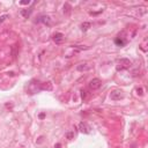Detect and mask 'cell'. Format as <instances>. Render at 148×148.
I'll list each match as a JSON object with an SVG mask.
<instances>
[{"label":"cell","instance_id":"cell-11","mask_svg":"<svg viewBox=\"0 0 148 148\" xmlns=\"http://www.w3.org/2000/svg\"><path fill=\"white\" fill-rule=\"evenodd\" d=\"M40 88H42V89H51L50 82H44L42 86H40Z\"/></svg>","mask_w":148,"mask_h":148},{"label":"cell","instance_id":"cell-12","mask_svg":"<svg viewBox=\"0 0 148 148\" xmlns=\"http://www.w3.org/2000/svg\"><path fill=\"white\" fill-rule=\"evenodd\" d=\"M69 9H71V6H69L68 4H65V6H64V12H66V13H68Z\"/></svg>","mask_w":148,"mask_h":148},{"label":"cell","instance_id":"cell-4","mask_svg":"<svg viewBox=\"0 0 148 148\" xmlns=\"http://www.w3.org/2000/svg\"><path fill=\"white\" fill-rule=\"evenodd\" d=\"M123 34H124V33H121V35L119 34L117 38L115 39V43H116V44H117L118 46H124V45L126 44V38H125V37H123Z\"/></svg>","mask_w":148,"mask_h":148},{"label":"cell","instance_id":"cell-5","mask_svg":"<svg viewBox=\"0 0 148 148\" xmlns=\"http://www.w3.org/2000/svg\"><path fill=\"white\" fill-rule=\"evenodd\" d=\"M64 39H65V36H64V34H62V33H56L53 35V40L57 43V44L63 43Z\"/></svg>","mask_w":148,"mask_h":148},{"label":"cell","instance_id":"cell-6","mask_svg":"<svg viewBox=\"0 0 148 148\" xmlns=\"http://www.w3.org/2000/svg\"><path fill=\"white\" fill-rule=\"evenodd\" d=\"M121 90H114L111 93V100H114V101H118V100H120V98H123V94H121Z\"/></svg>","mask_w":148,"mask_h":148},{"label":"cell","instance_id":"cell-18","mask_svg":"<svg viewBox=\"0 0 148 148\" xmlns=\"http://www.w3.org/2000/svg\"><path fill=\"white\" fill-rule=\"evenodd\" d=\"M56 147H57V148H60V147H62V146H60V144H58V145H57Z\"/></svg>","mask_w":148,"mask_h":148},{"label":"cell","instance_id":"cell-13","mask_svg":"<svg viewBox=\"0 0 148 148\" xmlns=\"http://www.w3.org/2000/svg\"><path fill=\"white\" fill-rule=\"evenodd\" d=\"M7 17H8V15H2V16H0V23H2V22H4L5 20L7 19Z\"/></svg>","mask_w":148,"mask_h":148},{"label":"cell","instance_id":"cell-16","mask_svg":"<svg viewBox=\"0 0 148 148\" xmlns=\"http://www.w3.org/2000/svg\"><path fill=\"white\" fill-rule=\"evenodd\" d=\"M72 137H73V133H68V134H67V138L68 139H71Z\"/></svg>","mask_w":148,"mask_h":148},{"label":"cell","instance_id":"cell-8","mask_svg":"<svg viewBox=\"0 0 148 148\" xmlns=\"http://www.w3.org/2000/svg\"><path fill=\"white\" fill-rule=\"evenodd\" d=\"M91 67L88 65V64H80V65H78V67L76 69L78 71H80V72H85V71H89Z\"/></svg>","mask_w":148,"mask_h":148},{"label":"cell","instance_id":"cell-7","mask_svg":"<svg viewBox=\"0 0 148 148\" xmlns=\"http://www.w3.org/2000/svg\"><path fill=\"white\" fill-rule=\"evenodd\" d=\"M37 22H42V23H44V24H50L51 23V20H50V17H49L48 15H40L38 19H37Z\"/></svg>","mask_w":148,"mask_h":148},{"label":"cell","instance_id":"cell-17","mask_svg":"<svg viewBox=\"0 0 148 148\" xmlns=\"http://www.w3.org/2000/svg\"><path fill=\"white\" fill-rule=\"evenodd\" d=\"M21 4H22V5H28V4H29V1H22Z\"/></svg>","mask_w":148,"mask_h":148},{"label":"cell","instance_id":"cell-2","mask_svg":"<svg viewBox=\"0 0 148 148\" xmlns=\"http://www.w3.org/2000/svg\"><path fill=\"white\" fill-rule=\"evenodd\" d=\"M101 86H102V81H101L100 79H97V78L90 80V82H89V88L93 89V90H96V89H98Z\"/></svg>","mask_w":148,"mask_h":148},{"label":"cell","instance_id":"cell-9","mask_svg":"<svg viewBox=\"0 0 148 148\" xmlns=\"http://www.w3.org/2000/svg\"><path fill=\"white\" fill-rule=\"evenodd\" d=\"M31 12H33V9H30V8H28V9H21V15L23 17H25V19H28L30 16Z\"/></svg>","mask_w":148,"mask_h":148},{"label":"cell","instance_id":"cell-10","mask_svg":"<svg viewBox=\"0 0 148 148\" xmlns=\"http://www.w3.org/2000/svg\"><path fill=\"white\" fill-rule=\"evenodd\" d=\"M90 27H91V23L90 22H83L82 24H81V29H82L83 31H87Z\"/></svg>","mask_w":148,"mask_h":148},{"label":"cell","instance_id":"cell-15","mask_svg":"<svg viewBox=\"0 0 148 148\" xmlns=\"http://www.w3.org/2000/svg\"><path fill=\"white\" fill-rule=\"evenodd\" d=\"M137 91H138V94H139V95H142V94H144V93H142V91H144V89H142V88L137 89Z\"/></svg>","mask_w":148,"mask_h":148},{"label":"cell","instance_id":"cell-3","mask_svg":"<svg viewBox=\"0 0 148 148\" xmlns=\"http://www.w3.org/2000/svg\"><path fill=\"white\" fill-rule=\"evenodd\" d=\"M79 130L81 133H85V134H89L90 133V126L88 125L87 123H85V121H82V123L79 124Z\"/></svg>","mask_w":148,"mask_h":148},{"label":"cell","instance_id":"cell-14","mask_svg":"<svg viewBox=\"0 0 148 148\" xmlns=\"http://www.w3.org/2000/svg\"><path fill=\"white\" fill-rule=\"evenodd\" d=\"M81 98H82V100L86 98V90H81Z\"/></svg>","mask_w":148,"mask_h":148},{"label":"cell","instance_id":"cell-1","mask_svg":"<svg viewBox=\"0 0 148 148\" xmlns=\"http://www.w3.org/2000/svg\"><path fill=\"white\" fill-rule=\"evenodd\" d=\"M132 65L131 60L127 59V58H121L118 60V65H117V69L118 71H123V69H127L130 68Z\"/></svg>","mask_w":148,"mask_h":148}]
</instances>
